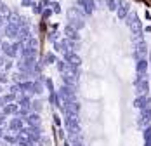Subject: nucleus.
<instances>
[{"mask_svg":"<svg viewBox=\"0 0 151 146\" xmlns=\"http://www.w3.org/2000/svg\"><path fill=\"white\" fill-rule=\"evenodd\" d=\"M144 141H146V143H150L151 141V127L150 129H146V132H144Z\"/></svg>","mask_w":151,"mask_h":146,"instance_id":"f257e3e1","label":"nucleus"},{"mask_svg":"<svg viewBox=\"0 0 151 146\" xmlns=\"http://www.w3.org/2000/svg\"><path fill=\"white\" fill-rule=\"evenodd\" d=\"M78 146H80V145H78Z\"/></svg>","mask_w":151,"mask_h":146,"instance_id":"f03ea898","label":"nucleus"}]
</instances>
